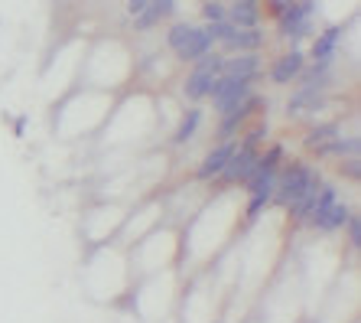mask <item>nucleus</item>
Segmentation results:
<instances>
[{"label":"nucleus","instance_id":"obj_1","mask_svg":"<svg viewBox=\"0 0 361 323\" xmlns=\"http://www.w3.org/2000/svg\"><path fill=\"white\" fill-rule=\"evenodd\" d=\"M319 183H322V170L312 160H306V157L286 160L283 167H280V177H277L274 206H277V209H290L296 199H302L306 193H312Z\"/></svg>","mask_w":361,"mask_h":323},{"label":"nucleus","instance_id":"obj_2","mask_svg":"<svg viewBox=\"0 0 361 323\" xmlns=\"http://www.w3.org/2000/svg\"><path fill=\"white\" fill-rule=\"evenodd\" d=\"M163 43H166L169 56H173L176 62H185V66H192V62H199L202 56L215 52L212 40L205 36V26L192 23V20H173V23L166 26Z\"/></svg>","mask_w":361,"mask_h":323},{"label":"nucleus","instance_id":"obj_3","mask_svg":"<svg viewBox=\"0 0 361 323\" xmlns=\"http://www.w3.org/2000/svg\"><path fill=\"white\" fill-rule=\"evenodd\" d=\"M221 66H225V52H209V56H202L199 62L189 66L183 78H179V92H183V102L185 105H199L205 102L212 95V86H215V78L221 76Z\"/></svg>","mask_w":361,"mask_h":323},{"label":"nucleus","instance_id":"obj_4","mask_svg":"<svg viewBox=\"0 0 361 323\" xmlns=\"http://www.w3.org/2000/svg\"><path fill=\"white\" fill-rule=\"evenodd\" d=\"M316 13L319 7L312 0H300V4H286V10L280 13V40L290 43V49H302L306 40L316 36Z\"/></svg>","mask_w":361,"mask_h":323},{"label":"nucleus","instance_id":"obj_5","mask_svg":"<svg viewBox=\"0 0 361 323\" xmlns=\"http://www.w3.org/2000/svg\"><path fill=\"white\" fill-rule=\"evenodd\" d=\"M264 102H267V98L254 92L251 98L241 105V108H235V111H228V114H221L219 124H215V141H238V137L244 134V128L251 124V118H257V114H261V105H264Z\"/></svg>","mask_w":361,"mask_h":323},{"label":"nucleus","instance_id":"obj_6","mask_svg":"<svg viewBox=\"0 0 361 323\" xmlns=\"http://www.w3.org/2000/svg\"><path fill=\"white\" fill-rule=\"evenodd\" d=\"M251 95H254V86L238 82V78H228V76H219L215 78V86H212L209 102H212V108H215V114L221 118V114H228V111L241 108Z\"/></svg>","mask_w":361,"mask_h":323},{"label":"nucleus","instance_id":"obj_7","mask_svg":"<svg viewBox=\"0 0 361 323\" xmlns=\"http://www.w3.org/2000/svg\"><path fill=\"white\" fill-rule=\"evenodd\" d=\"M235 151H238V141H215V144L205 151V157L199 160V167H195V183H199V187L219 183L225 167L231 163V157H235Z\"/></svg>","mask_w":361,"mask_h":323},{"label":"nucleus","instance_id":"obj_8","mask_svg":"<svg viewBox=\"0 0 361 323\" xmlns=\"http://www.w3.org/2000/svg\"><path fill=\"white\" fill-rule=\"evenodd\" d=\"M345 43V26H326L310 40L306 62H322V66H338V52Z\"/></svg>","mask_w":361,"mask_h":323},{"label":"nucleus","instance_id":"obj_9","mask_svg":"<svg viewBox=\"0 0 361 323\" xmlns=\"http://www.w3.org/2000/svg\"><path fill=\"white\" fill-rule=\"evenodd\" d=\"M302 69H306V49H283L264 69V76L277 88H290V86H296V78H300Z\"/></svg>","mask_w":361,"mask_h":323},{"label":"nucleus","instance_id":"obj_10","mask_svg":"<svg viewBox=\"0 0 361 323\" xmlns=\"http://www.w3.org/2000/svg\"><path fill=\"white\" fill-rule=\"evenodd\" d=\"M352 216H355L352 206L345 203V199H336V203H329V206H322V209H316L306 229L319 232V235H338V232L345 229V222L352 219Z\"/></svg>","mask_w":361,"mask_h":323},{"label":"nucleus","instance_id":"obj_11","mask_svg":"<svg viewBox=\"0 0 361 323\" xmlns=\"http://www.w3.org/2000/svg\"><path fill=\"white\" fill-rule=\"evenodd\" d=\"M179 13V4L176 0H147V7L130 20L137 33H153V30H160L163 23H173V17Z\"/></svg>","mask_w":361,"mask_h":323},{"label":"nucleus","instance_id":"obj_12","mask_svg":"<svg viewBox=\"0 0 361 323\" xmlns=\"http://www.w3.org/2000/svg\"><path fill=\"white\" fill-rule=\"evenodd\" d=\"M264 69H267V66H264V56H261V52H241V56H225L221 76L254 86L257 78H264Z\"/></svg>","mask_w":361,"mask_h":323},{"label":"nucleus","instance_id":"obj_13","mask_svg":"<svg viewBox=\"0 0 361 323\" xmlns=\"http://www.w3.org/2000/svg\"><path fill=\"white\" fill-rule=\"evenodd\" d=\"M202 124H205V108L202 105H185L179 121L169 128V147H185L199 137Z\"/></svg>","mask_w":361,"mask_h":323},{"label":"nucleus","instance_id":"obj_14","mask_svg":"<svg viewBox=\"0 0 361 323\" xmlns=\"http://www.w3.org/2000/svg\"><path fill=\"white\" fill-rule=\"evenodd\" d=\"M342 131H345V121H342V118L316 121V124L306 131V137H302V147L310 151L312 160H322V153L329 151V144H332V141H336Z\"/></svg>","mask_w":361,"mask_h":323},{"label":"nucleus","instance_id":"obj_15","mask_svg":"<svg viewBox=\"0 0 361 323\" xmlns=\"http://www.w3.org/2000/svg\"><path fill=\"white\" fill-rule=\"evenodd\" d=\"M228 23L235 30H261L264 4H257V0H235V4H228Z\"/></svg>","mask_w":361,"mask_h":323},{"label":"nucleus","instance_id":"obj_16","mask_svg":"<svg viewBox=\"0 0 361 323\" xmlns=\"http://www.w3.org/2000/svg\"><path fill=\"white\" fill-rule=\"evenodd\" d=\"M267 46V33L264 30H231L228 43L219 52L225 56H241V52H261Z\"/></svg>","mask_w":361,"mask_h":323},{"label":"nucleus","instance_id":"obj_17","mask_svg":"<svg viewBox=\"0 0 361 323\" xmlns=\"http://www.w3.org/2000/svg\"><path fill=\"white\" fill-rule=\"evenodd\" d=\"M202 13V23H221V20H228V4H215V0H209V4H202L199 7Z\"/></svg>","mask_w":361,"mask_h":323},{"label":"nucleus","instance_id":"obj_18","mask_svg":"<svg viewBox=\"0 0 361 323\" xmlns=\"http://www.w3.org/2000/svg\"><path fill=\"white\" fill-rule=\"evenodd\" d=\"M342 232H345V245H348V252H358V245H361V219H358V213L345 222Z\"/></svg>","mask_w":361,"mask_h":323},{"label":"nucleus","instance_id":"obj_19","mask_svg":"<svg viewBox=\"0 0 361 323\" xmlns=\"http://www.w3.org/2000/svg\"><path fill=\"white\" fill-rule=\"evenodd\" d=\"M338 177L358 183V177H361V157H352V160H338Z\"/></svg>","mask_w":361,"mask_h":323},{"label":"nucleus","instance_id":"obj_20","mask_svg":"<svg viewBox=\"0 0 361 323\" xmlns=\"http://www.w3.org/2000/svg\"><path fill=\"white\" fill-rule=\"evenodd\" d=\"M286 4H290V0H270V4H267V10H264V13H270V17H274V20H280V13H283V10H286Z\"/></svg>","mask_w":361,"mask_h":323}]
</instances>
